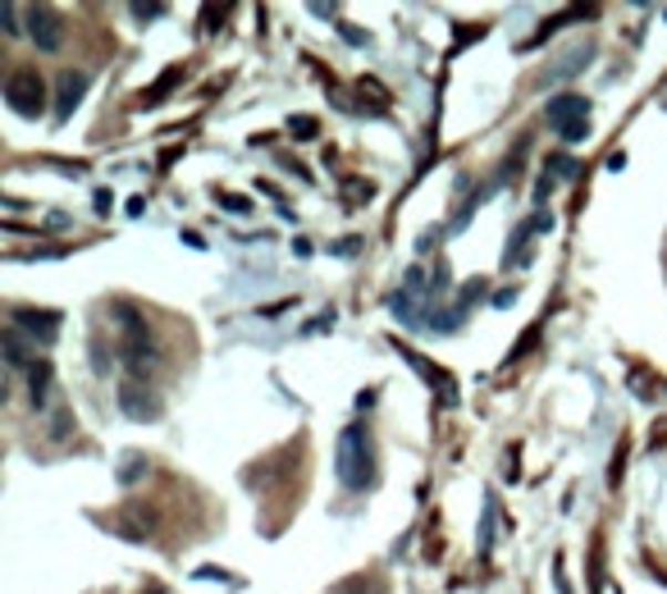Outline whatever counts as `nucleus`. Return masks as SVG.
Instances as JSON below:
<instances>
[{
	"mask_svg": "<svg viewBox=\"0 0 667 594\" xmlns=\"http://www.w3.org/2000/svg\"><path fill=\"white\" fill-rule=\"evenodd\" d=\"M339 480L348 490H366L376 480V449H370V434L361 426H348L339 434Z\"/></svg>",
	"mask_w": 667,
	"mask_h": 594,
	"instance_id": "f257e3e1",
	"label": "nucleus"
},
{
	"mask_svg": "<svg viewBox=\"0 0 667 594\" xmlns=\"http://www.w3.org/2000/svg\"><path fill=\"white\" fill-rule=\"evenodd\" d=\"M6 101H10L14 115L37 120L47 110V79L37 69H14L10 79H6Z\"/></svg>",
	"mask_w": 667,
	"mask_h": 594,
	"instance_id": "f03ea898",
	"label": "nucleus"
},
{
	"mask_svg": "<svg viewBox=\"0 0 667 594\" xmlns=\"http://www.w3.org/2000/svg\"><path fill=\"white\" fill-rule=\"evenodd\" d=\"M548 129L567 137V142H581L589 133V101L581 92H563L548 101Z\"/></svg>",
	"mask_w": 667,
	"mask_h": 594,
	"instance_id": "7ed1b4c3",
	"label": "nucleus"
},
{
	"mask_svg": "<svg viewBox=\"0 0 667 594\" xmlns=\"http://www.w3.org/2000/svg\"><path fill=\"white\" fill-rule=\"evenodd\" d=\"M120 316H124V361H129V370L133 376H152V370L161 366V352H156L152 339H146V325L133 316V307H120Z\"/></svg>",
	"mask_w": 667,
	"mask_h": 594,
	"instance_id": "20e7f679",
	"label": "nucleus"
},
{
	"mask_svg": "<svg viewBox=\"0 0 667 594\" xmlns=\"http://www.w3.org/2000/svg\"><path fill=\"white\" fill-rule=\"evenodd\" d=\"M28 37L37 42V51H60L64 47V19L51 6L28 10Z\"/></svg>",
	"mask_w": 667,
	"mask_h": 594,
	"instance_id": "39448f33",
	"label": "nucleus"
},
{
	"mask_svg": "<svg viewBox=\"0 0 667 594\" xmlns=\"http://www.w3.org/2000/svg\"><path fill=\"white\" fill-rule=\"evenodd\" d=\"M14 329L32 334L37 344H55V334H60V316H55V311H32V307H23V311H14Z\"/></svg>",
	"mask_w": 667,
	"mask_h": 594,
	"instance_id": "423d86ee",
	"label": "nucleus"
},
{
	"mask_svg": "<svg viewBox=\"0 0 667 594\" xmlns=\"http://www.w3.org/2000/svg\"><path fill=\"white\" fill-rule=\"evenodd\" d=\"M421 297H425V275H421V270H407V284H402V293L393 297V311H398L407 325H417V320H421Z\"/></svg>",
	"mask_w": 667,
	"mask_h": 594,
	"instance_id": "0eeeda50",
	"label": "nucleus"
},
{
	"mask_svg": "<svg viewBox=\"0 0 667 594\" xmlns=\"http://www.w3.org/2000/svg\"><path fill=\"white\" fill-rule=\"evenodd\" d=\"M120 407H124L133 421H152V417H161V402L152 398V389H142V385H133V380L120 389Z\"/></svg>",
	"mask_w": 667,
	"mask_h": 594,
	"instance_id": "6e6552de",
	"label": "nucleus"
},
{
	"mask_svg": "<svg viewBox=\"0 0 667 594\" xmlns=\"http://www.w3.org/2000/svg\"><path fill=\"white\" fill-rule=\"evenodd\" d=\"M83 92H88V73H73V69H64V73H60V96H55V115H60V120H69V115H73V105L83 101Z\"/></svg>",
	"mask_w": 667,
	"mask_h": 594,
	"instance_id": "1a4fd4ad",
	"label": "nucleus"
},
{
	"mask_svg": "<svg viewBox=\"0 0 667 594\" xmlns=\"http://www.w3.org/2000/svg\"><path fill=\"white\" fill-rule=\"evenodd\" d=\"M0 348H6V361H10L14 370H23V366L32 370V366H37V361H32V352H28V344H23V329H14V325H10L6 334H0Z\"/></svg>",
	"mask_w": 667,
	"mask_h": 594,
	"instance_id": "9d476101",
	"label": "nucleus"
},
{
	"mask_svg": "<svg viewBox=\"0 0 667 594\" xmlns=\"http://www.w3.org/2000/svg\"><path fill=\"white\" fill-rule=\"evenodd\" d=\"M28 393H32V407L47 402V393H51V366H47V361H37V366L28 370Z\"/></svg>",
	"mask_w": 667,
	"mask_h": 594,
	"instance_id": "9b49d317",
	"label": "nucleus"
},
{
	"mask_svg": "<svg viewBox=\"0 0 667 594\" xmlns=\"http://www.w3.org/2000/svg\"><path fill=\"white\" fill-rule=\"evenodd\" d=\"M174 83H178V69H170V73H165V79H161L152 92H142V105H156V96H165Z\"/></svg>",
	"mask_w": 667,
	"mask_h": 594,
	"instance_id": "f8f14e48",
	"label": "nucleus"
},
{
	"mask_svg": "<svg viewBox=\"0 0 667 594\" xmlns=\"http://www.w3.org/2000/svg\"><path fill=\"white\" fill-rule=\"evenodd\" d=\"M288 129H293V137H302V142H307V137H316L320 124H316L311 115H298V120H288Z\"/></svg>",
	"mask_w": 667,
	"mask_h": 594,
	"instance_id": "ddd939ff",
	"label": "nucleus"
},
{
	"mask_svg": "<svg viewBox=\"0 0 667 594\" xmlns=\"http://www.w3.org/2000/svg\"><path fill=\"white\" fill-rule=\"evenodd\" d=\"M0 28H6V37H19V10L14 6H0Z\"/></svg>",
	"mask_w": 667,
	"mask_h": 594,
	"instance_id": "4468645a",
	"label": "nucleus"
},
{
	"mask_svg": "<svg viewBox=\"0 0 667 594\" xmlns=\"http://www.w3.org/2000/svg\"><path fill=\"white\" fill-rule=\"evenodd\" d=\"M133 14H137V19H156V14H161V6H133Z\"/></svg>",
	"mask_w": 667,
	"mask_h": 594,
	"instance_id": "2eb2a0df",
	"label": "nucleus"
}]
</instances>
